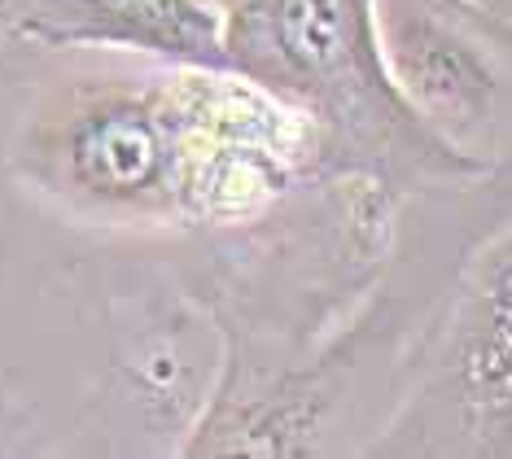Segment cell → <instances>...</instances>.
Instances as JSON below:
<instances>
[{
	"instance_id": "6da1fadb",
	"label": "cell",
	"mask_w": 512,
	"mask_h": 459,
	"mask_svg": "<svg viewBox=\"0 0 512 459\" xmlns=\"http://www.w3.org/2000/svg\"><path fill=\"white\" fill-rule=\"evenodd\" d=\"M0 171L49 228L167 250L342 175L316 114L246 70L0 44Z\"/></svg>"
},
{
	"instance_id": "7a4b0ae2",
	"label": "cell",
	"mask_w": 512,
	"mask_h": 459,
	"mask_svg": "<svg viewBox=\"0 0 512 459\" xmlns=\"http://www.w3.org/2000/svg\"><path fill=\"white\" fill-rule=\"evenodd\" d=\"M364 455H512V250L508 219L464 254L390 416Z\"/></svg>"
},
{
	"instance_id": "3957f363",
	"label": "cell",
	"mask_w": 512,
	"mask_h": 459,
	"mask_svg": "<svg viewBox=\"0 0 512 459\" xmlns=\"http://www.w3.org/2000/svg\"><path fill=\"white\" fill-rule=\"evenodd\" d=\"M372 44L412 119L460 158L504 167L508 35L456 0H368Z\"/></svg>"
},
{
	"instance_id": "277c9868",
	"label": "cell",
	"mask_w": 512,
	"mask_h": 459,
	"mask_svg": "<svg viewBox=\"0 0 512 459\" xmlns=\"http://www.w3.org/2000/svg\"><path fill=\"white\" fill-rule=\"evenodd\" d=\"M9 40L237 70L211 0H31Z\"/></svg>"
},
{
	"instance_id": "5b68a950",
	"label": "cell",
	"mask_w": 512,
	"mask_h": 459,
	"mask_svg": "<svg viewBox=\"0 0 512 459\" xmlns=\"http://www.w3.org/2000/svg\"><path fill=\"white\" fill-rule=\"evenodd\" d=\"M456 5H464L469 14H477L486 22V27L504 31L508 35V22H512V0H456Z\"/></svg>"
},
{
	"instance_id": "8992f818",
	"label": "cell",
	"mask_w": 512,
	"mask_h": 459,
	"mask_svg": "<svg viewBox=\"0 0 512 459\" xmlns=\"http://www.w3.org/2000/svg\"><path fill=\"white\" fill-rule=\"evenodd\" d=\"M31 9V0H0V44L14 35V27H18V18Z\"/></svg>"
}]
</instances>
